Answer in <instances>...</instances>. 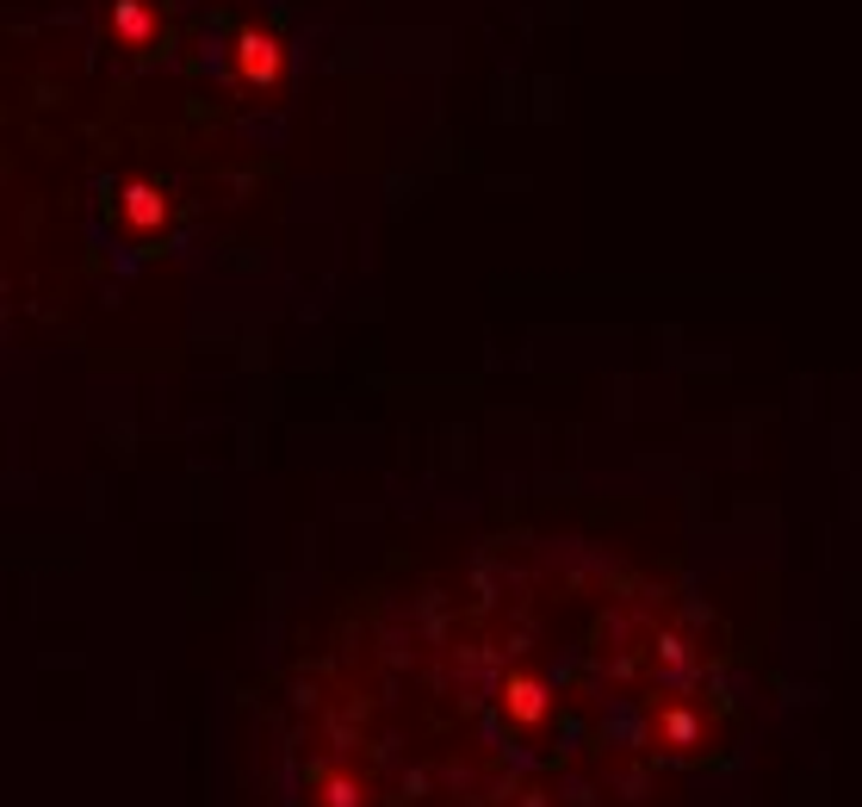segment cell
I'll use <instances>...</instances> for the list:
<instances>
[{"mask_svg":"<svg viewBox=\"0 0 862 807\" xmlns=\"http://www.w3.org/2000/svg\"><path fill=\"white\" fill-rule=\"evenodd\" d=\"M720 646L689 596L509 540L361 603L298 671L305 807H627L708 758Z\"/></svg>","mask_w":862,"mask_h":807,"instance_id":"cell-1","label":"cell"}]
</instances>
